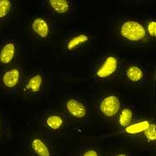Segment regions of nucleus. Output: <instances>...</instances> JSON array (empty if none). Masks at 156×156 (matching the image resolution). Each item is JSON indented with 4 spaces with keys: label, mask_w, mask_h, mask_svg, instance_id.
Listing matches in <instances>:
<instances>
[{
    "label": "nucleus",
    "mask_w": 156,
    "mask_h": 156,
    "mask_svg": "<svg viewBox=\"0 0 156 156\" xmlns=\"http://www.w3.org/2000/svg\"><path fill=\"white\" fill-rule=\"evenodd\" d=\"M44 87V78L43 75L37 73L30 76L23 87L24 93L29 95H38Z\"/></svg>",
    "instance_id": "8"
},
{
    "label": "nucleus",
    "mask_w": 156,
    "mask_h": 156,
    "mask_svg": "<svg viewBox=\"0 0 156 156\" xmlns=\"http://www.w3.org/2000/svg\"><path fill=\"white\" fill-rule=\"evenodd\" d=\"M150 122L147 120L140 121L138 122L131 123L127 128H125L124 132L129 135H137V134H143L147 128L149 127Z\"/></svg>",
    "instance_id": "14"
},
{
    "label": "nucleus",
    "mask_w": 156,
    "mask_h": 156,
    "mask_svg": "<svg viewBox=\"0 0 156 156\" xmlns=\"http://www.w3.org/2000/svg\"><path fill=\"white\" fill-rule=\"evenodd\" d=\"M48 5L52 11L58 14H68L71 11V2L69 0H50Z\"/></svg>",
    "instance_id": "11"
},
{
    "label": "nucleus",
    "mask_w": 156,
    "mask_h": 156,
    "mask_svg": "<svg viewBox=\"0 0 156 156\" xmlns=\"http://www.w3.org/2000/svg\"><path fill=\"white\" fill-rule=\"evenodd\" d=\"M147 34H148V36L150 37H155L156 36V22L154 20H152L150 22H148L147 25Z\"/></svg>",
    "instance_id": "18"
},
{
    "label": "nucleus",
    "mask_w": 156,
    "mask_h": 156,
    "mask_svg": "<svg viewBox=\"0 0 156 156\" xmlns=\"http://www.w3.org/2000/svg\"><path fill=\"white\" fill-rule=\"evenodd\" d=\"M81 156H100V154L95 148H88L82 153Z\"/></svg>",
    "instance_id": "19"
},
{
    "label": "nucleus",
    "mask_w": 156,
    "mask_h": 156,
    "mask_svg": "<svg viewBox=\"0 0 156 156\" xmlns=\"http://www.w3.org/2000/svg\"><path fill=\"white\" fill-rule=\"evenodd\" d=\"M23 79L22 70L18 68H9L2 73L0 83L6 90H13L18 88Z\"/></svg>",
    "instance_id": "2"
},
{
    "label": "nucleus",
    "mask_w": 156,
    "mask_h": 156,
    "mask_svg": "<svg viewBox=\"0 0 156 156\" xmlns=\"http://www.w3.org/2000/svg\"><path fill=\"white\" fill-rule=\"evenodd\" d=\"M119 69V61L115 56H109L102 61L95 71V77L106 80L113 76Z\"/></svg>",
    "instance_id": "4"
},
{
    "label": "nucleus",
    "mask_w": 156,
    "mask_h": 156,
    "mask_svg": "<svg viewBox=\"0 0 156 156\" xmlns=\"http://www.w3.org/2000/svg\"><path fill=\"white\" fill-rule=\"evenodd\" d=\"M30 149L36 156H52L50 147L47 141L41 137L36 136L30 140Z\"/></svg>",
    "instance_id": "9"
},
{
    "label": "nucleus",
    "mask_w": 156,
    "mask_h": 156,
    "mask_svg": "<svg viewBox=\"0 0 156 156\" xmlns=\"http://www.w3.org/2000/svg\"><path fill=\"white\" fill-rule=\"evenodd\" d=\"M90 40V37L87 34H78L69 39L66 44V50L69 52H71L73 50H76L77 48L81 47L82 45L87 44Z\"/></svg>",
    "instance_id": "12"
},
{
    "label": "nucleus",
    "mask_w": 156,
    "mask_h": 156,
    "mask_svg": "<svg viewBox=\"0 0 156 156\" xmlns=\"http://www.w3.org/2000/svg\"><path fill=\"white\" fill-rule=\"evenodd\" d=\"M31 31L41 40H45L50 36V25L48 20L44 17L34 18L30 24Z\"/></svg>",
    "instance_id": "7"
},
{
    "label": "nucleus",
    "mask_w": 156,
    "mask_h": 156,
    "mask_svg": "<svg viewBox=\"0 0 156 156\" xmlns=\"http://www.w3.org/2000/svg\"><path fill=\"white\" fill-rule=\"evenodd\" d=\"M114 156H129L128 154H126V153H119V154H115Z\"/></svg>",
    "instance_id": "20"
},
{
    "label": "nucleus",
    "mask_w": 156,
    "mask_h": 156,
    "mask_svg": "<svg viewBox=\"0 0 156 156\" xmlns=\"http://www.w3.org/2000/svg\"><path fill=\"white\" fill-rule=\"evenodd\" d=\"M12 4L10 0H0V20H3L11 14Z\"/></svg>",
    "instance_id": "16"
},
{
    "label": "nucleus",
    "mask_w": 156,
    "mask_h": 156,
    "mask_svg": "<svg viewBox=\"0 0 156 156\" xmlns=\"http://www.w3.org/2000/svg\"><path fill=\"white\" fill-rule=\"evenodd\" d=\"M133 118H134V112L131 108H125L121 111L119 117H118V123L120 125V127L122 128H127L129 126L132 122H133Z\"/></svg>",
    "instance_id": "15"
},
{
    "label": "nucleus",
    "mask_w": 156,
    "mask_h": 156,
    "mask_svg": "<svg viewBox=\"0 0 156 156\" xmlns=\"http://www.w3.org/2000/svg\"><path fill=\"white\" fill-rule=\"evenodd\" d=\"M101 114L107 118H113L121 110V101L115 95H109L102 98L100 102Z\"/></svg>",
    "instance_id": "3"
},
{
    "label": "nucleus",
    "mask_w": 156,
    "mask_h": 156,
    "mask_svg": "<svg viewBox=\"0 0 156 156\" xmlns=\"http://www.w3.org/2000/svg\"><path fill=\"white\" fill-rule=\"evenodd\" d=\"M67 113L76 120H84L88 115V109L83 102L76 98H69L65 101Z\"/></svg>",
    "instance_id": "5"
},
{
    "label": "nucleus",
    "mask_w": 156,
    "mask_h": 156,
    "mask_svg": "<svg viewBox=\"0 0 156 156\" xmlns=\"http://www.w3.org/2000/svg\"><path fill=\"white\" fill-rule=\"evenodd\" d=\"M44 126L50 131H61L65 126V119L60 114H50L45 117Z\"/></svg>",
    "instance_id": "10"
},
{
    "label": "nucleus",
    "mask_w": 156,
    "mask_h": 156,
    "mask_svg": "<svg viewBox=\"0 0 156 156\" xmlns=\"http://www.w3.org/2000/svg\"><path fill=\"white\" fill-rule=\"evenodd\" d=\"M17 55V46L13 41H6L0 47V64L8 66L15 61Z\"/></svg>",
    "instance_id": "6"
},
{
    "label": "nucleus",
    "mask_w": 156,
    "mask_h": 156,
    "mask_svg": "<svg viewBox=\"0 0 156 156\" xmlns=\"http://www.w3.org/2000/svg\"><path fill=\"white\" fill-rule=\"evenodd\" d=\"M122 37L131 43H140L147 38V32L142 23L135 20H127L120 27Z\"/></svg>",
    "instance_id": "1"
},
{
    "label": "nucleus",
    "mask_w": 156,
    "mask_h": 156,
    "mask_svg": "<svg viewBox=\"0 0 156 156\" xmlns=\"http://www.w3.org/2000/svg\"><path fill=\"white\" fill-rule=\"evenodd\" d=\"M1 128H2V125H1V121H0V130H1Z\"/></svg>",
    "instance_id": "21"
},
{
    "label": "nucleus",
    "mask_w": 156,
    "mask_h": 156,
    "mask_svg": "<svg viewBox=\"0 0 156 156\" xmlns=\"http://www.w3.org/2000/svg\"><path fill=\"white\" fill-rule=\"evenodd\" d=\"M126 76L132 83H140L145 78V73L143 69L137 65H130L126 69Z\"/></svg>",
    "instance_id": "13"
},
{
    "label": "nucleus",
    "mask_w": 156,
    "mask_h": 156,
    "mask_svg": "<svg viewBox=\"0 0 156 156\" xmlns=\"http://www.w3.org/2000/svg\"><path fill=\"white\" fill-rule=\"evenodd\" d=\"M156 127L154 123H150L149 127L144 131V136L146 140H147V142L149 143H154L156 140Z\"/></svg>",
    "instance_id": "17"
}]
</instances>
